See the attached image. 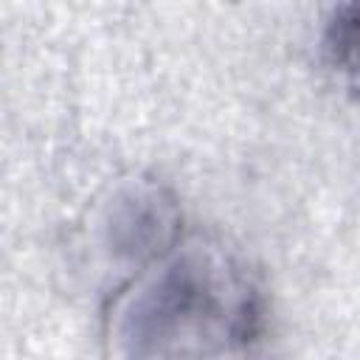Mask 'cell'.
Masks as SVG:
<instances>
[{
    "label": "cell",
    "mask_w": 360,
    "mask_h": 360,
    "mask_svg": "<svg viewBox=\"0 0 360 360\" xmlns=\"http://www.w3.org/2000/svg\"><path fill=\"white\" fill-rule=\"evenodd\" d=\"M259 329V295L217 245L172 248L141 270L104 318L107 360H208Z\"/></svg>",
    "instance_id": "obj_1"
},
{
    "label": "cell",
    "mask_w": 360,
    "mask_h": 360,
    "mask_svg": "<svg viewBox=\"0 0 360 360\" xmlns=\"http://www.w3.org/2000/svg\"><path fill=\"white\" fill-rule=\"evenodd\" d=\"M180 214L174 200L152 183H129L107 202L101 231L112 259L155 262L172 250Z\"/></svg>",
    "instance_id": "obj_2"
},
{
    "label": "cell",
    "mask_w": 360,
    "mask_h": 360,
    "mask_svg": "<svg viewBox=\"0 0 360 360\" xmlns=\"http://www.w3.org/2000/svg\"><path fill=\"white\" fill-rule=\"evenodd\" d=\"M326 53L332 65L360 87V3L335 11L326 25Z\"/></svg>",
    "instance_id": "obj_3"
}]
</instances>
